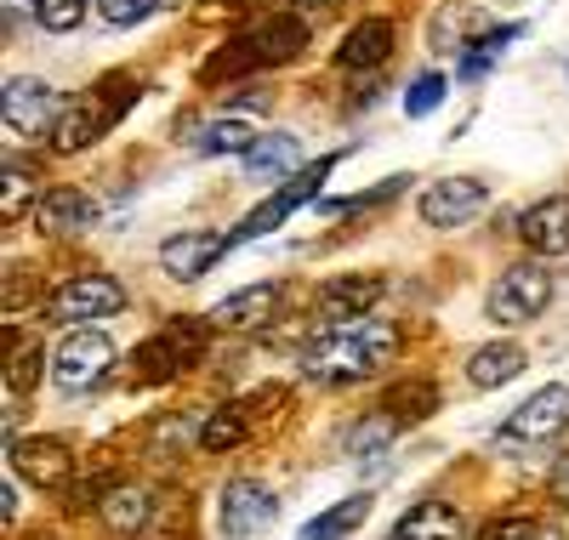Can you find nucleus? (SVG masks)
Wrapping results in <instances>:
<instances>
[{
  "label": "nucleus",
  "instance_id": "nucleus-20",
  "mask_svg": "<svg viewBox=\"0 0 569 540\" xmlns=\"http://www.w3.org/2000/svg\"><path fill=\"white\" fill-rule=\"evenodd\" d=\"M114 120V109H91V103H69L63 114H58V126H52V149L58 154H80V149H91V142L103 137V126Z\"/></svg>",
  "mask_w": 569,
  "mask_h": 540
},
{
  "label": "nucleus",
  "instance_id": "nucleus-32",
  "mask_svg": "<svg viewBox=\"0 0 569 540\" xmlns=\"http://www.w3.org/2000/svg\"><path fill=\"white\" fill-rule=\"evenodd\" d=\"M160 7V0H98V12H103V23H114V29H131V23H142Z\"/></svg>",
  "mask_w": 569,
  "mask_h": 540
},
{
  "label": "nucleus",
  "instance_id": "nucleus-10",
  "mask_svg": "<svg viewBox=\"0 0 569 540\" xmlns=\"http://www.w3.org/2000/svg\"><path fill=\"white\" fill-rule=\"evenodd\" d=\"M376 302H382V279H370V273H342V279H330L319 297H313V319H319L325 330L359 324Z\"/></svg>",
  "mask_w": 569,
  "mask_h": 540
},
{
  "label": "nucleus",
  "instance_id": "nucleus-7",
  "mask_svg": "<svg viewBox=\"0 0 569 540\" xmlns=\"http://www.w3.org/2000/svg\"><path fill=\"white\" fill-rule=\"evenodd\" d=\"M330 171H337V154H330V160H319V166H308V171H297V182H284L279 193H273V200H262L240 228H233V244H246V239H262V233H273L284 217H291L297 206H308L313 200V193L325 188V177Z\"/></svg>",
  "mask_w": 569,
  "mask_h": 540
},
{
  "label": "nucleus",
  "instance_id": "nucleus-25",
  "mask_svg": "<svg viewBox=\"0 0 569 540\" xmlns=\"http://www.w3.org/2000/svg\"><path fill=\"white\" fill-rule=\"evenodd\" d=\"M29 193H34V177L23 171V160H7V171H0V217H7V222H23Z\"/></svg>",
  "mask_w": 569,
  "mask_h": 540
},
{
  "label": "nucleus",
  "instance_id": "nucleus-24",
  "mask_svg": "<svg viewBox=\"0 0 569 540\" xmlns=\"http://www.w3.org/2000/svg\"><path fill=\"white\" fill-rule=\"evenodd\" d=\"M365 518H370V496H348V501H337L330 512H319V518L308 523L302 540H348Z\"/></svg>",
  "mask_w": 569,
  "mask_h": 540
},
{
  "label": "nucleus",
  "instance_id": "nucleus-6",
  "mask_svg": "<svg viewBox=\"0 0 569 540\" xmlns=\"http://www.w3.org/2000/svg\"><path fill=\"white\" fill-rule=\"evenodd\" d=\"M273 518H279V496H273L268 483H257V478H233L222 489V501H217V523H222L228 540H251Z\"/></svg>",
  "mask_w": 569,
  "mask_h": 540
},
{
  "label": "nucleus",
  "instance_id": "nucleus-30",
  "mask_svg": "<svg viewBox=\"0 0 569 540\" xmlns=\"http://www.w3.org/2000/svg\"><path fill=\"white\" fill-rule=\"evenodd\" d=\"M445 103V74H421V80H410V91H405V114L410 120H427Z\"/></svg>",
  "mask_w": 569,
  "mask_h": 540
},
{
  "label": "nucleus",
  "instance_id": "nucleus-19",
  "mask_svg": "<svg viewBox=\"0 0 569 540\" xmlns=\"http://www.w3.org/2000/svg\"><path fill=\"white\" fill-rule=\"evenodd\" d=\"M393 534H399V540H467V523H461V512L445 507V501H416V507L399 518Z\"/></svg>",
  "mask_w": 569,
  "mask_h": 540
},
{
  "label": "nucleus",
  "instance_id": "nucleus-28",
  "mask_svg": "<svg viewBox=\"0 0 569 540\" xmlns=\"http://www.w3.org/2000/svg\"><path fill=\"white\" fill-rule=\"evenodd\" d=\"M257 137H262V131H251L246 120H217L211 137H206V154H251Z\"/></svg>",
  "mask_w": 569,
  "mask_h": 540
},
{
  "label": "nucleus",
  "instance_id": "nucleus-15",
  "mask_svg": "<svg viewBox=\"0 0 569 540\" xmlns=\"http://www.w3.org/2000/svg\"><path fill=\"white\" fill-rule=\"evenodd\" d=\"M273 313H279V284H246L211 308V324L217 330H262V324H273Z\"/></svg>",
  "mask_w": 569,
  "mask_h": 540
},
{
  "label": "nucleus",
  "instance_id": "nucleus-16",
  "mask_svg": "<svg viewBox=\"0 0 569 540\" xmlns=\"http://www.w3.org/2000/svg\"><path fill=\"white\" fill-rule=\"evenodd\" d=\"M525 348H518V341H490V348H472L467 353V381L472 387H507V381H518L525 376Z\"/></svg>",
  "mask_w": 569,
  "mask_h": 540
},
{
  "label": "nucleus",
  "instance_id": "nucleus-37",
  "mask_svg": "<svg viewBox=\"0 0 569 540\" xmlns=\"http://www.w3.org/2000/svg\"><path fill=\"white\" fill-rule=\"evenodd\" d=\"M393 540H399V534H393Z\"/></svg>",
  "mask_w": 569,
  "mask_h": 540
},
{
  "label": "nucleus",
  "instance_id": "nucleus-2",
  "mask_svg": "<svg viewBox=\"0 0 569 540\" xmlns=\"http://www.w3.org/2000/svg\"><path fill=\"white\" fill-rule=\"evenodd\" d=\"M109 370H114V341H109L103 330H91V324L69 330V336L58 341V353H52V381H58L63 392L98 387Z\"/></svg>",
  "mask_w": 569,
  "mask_h": 540
},
{
  "label": "nucleus",
  "instance_id": "nucleus-22",
  "mask_svg": "<svg viewBox=\"0 0 569 540\" xmlns=\"http://www.w3.org/2000/svg\"><path fill=\"white\" fill-rule=\"evenodd\" d=\"M98 512H103V523H109V529L137 534L142 523L154 518V496H149V489H137V483H120V489H109V496L98 501Z\"/></svg>",
  "mask_w": 569,
  "mask_h": 540
},
{
  "label": "nucleus",
  "instance_id": "nucleus-36",
  "mask_svg": "<svg viewBox=\"0 0 569 540\" xmlns=\"http://www.w3.org/2000/svg\"><path fill=\"white\" fill-rule=\"evenodd\" d=\"M297 7H319V0H297Z\"/></svg>",
  "mask_w": 569,
  "mask_h": 540
},
{
  "label": "nucleus",
  "instance_id": "nucleus-33",
  "mask_svg": "<svg viewBox=\"0 0 569 540\" xmlns=\"http://www.w3.org/2000/svg\"><path fill=\"white\" fill-rule=\"evenodd\" d=\"M40 381V348H29V341H23V348L12 353V370H7V387L12 392H29Z\"/></svg>",
  "mask_w": 569,
  "mask_h": 540
},
{
  "label": "nucleus",
  "instance_id": "nucleus-8",
  "mask_svg": "<svg viewBox=\"0 0 569 540\" xmlns=\"http://www.w3.org/2000/svg\"><path fill=\"white\" fill-rule=\"evenodd\" d=\"M563 427H569V387L547 381L541 392H530V399L507 416L501 432L512 438V444H547V438H558Z\"/></svg>",
  "mask_w": 569,
  "mask_h": 540
},
{
  "label": "nucleus",
  "instance_id": "nucleus-26",
  "mask_svg": "<svg viewBox=\"0 0 569 540\" xmlns=\"http://www.w3.org/2000/svg\"><path fill=\"white\" fill-rule=\"evenodd\" d=\"M200 444L211 450V456H222V450H233V444H246V410H217L206 427H200Z\"/></svg>",
  "mask_w": 569,
  "mask_h": 540
},
{
  "label": "nucleus",
  "instance_id": "nucleus-29",
  "mask_svg": "<svg viewBox=\"0 0 569 540\" xmlns=\"http://www.w3.org/2000/svg\"><path fill=\"white\" fill-rule=\"evenodd\" d=\"M86 7H91V0H34V18H40V29L69 34V29L86 23Z\"/></svg>",
  "mask_w": 569,
  "mask_h": 540
},
{
  "label": "nucleus",
  "instance_id": "nucleus-21",
  "mask_svg": "<svg viewBox=\"0 0 569 540\" xmlns=\"http://www.w3.org/2000/svg\"><path fill=\"white\" fill-rule=\"evenodd\" d=\"M388 52H393V23L388 18H365V23H353L348 29V40H342V69H376V63H388Z\"/></svg>",
  "mask_w": 569,
  "mask_h": 540
},
{
  "label": "nucleus",
  "instance_id": "nucleus-1",
  "mask_svg": "<svg viewBox=\"0 0 569 540\" xmlns=\"http://www.w3.org/2000/svg\"><path fill=\"white\" fill-rule=\"evenodd\" d=\"M399 353V324L388 319H359V324H337L325 330L313 348L302 353V370L325 387H342V381H365L382 364H393Z\"/></svg>",
  "mask_w": 569,
  "mask_h": 540
},
{
  "label": "nucleus",
  "instance_id": "nucleus-34",
  "mask_svg": "<svg viewBox=\"0 0 569 540\" xmlns=\"http://www.w3.org/2000/svg\"><path fill=\"white\" fill-rule=\"evenodd\" d=\"M536 534H541V529H536L530 518H501V523H490L479 540H536Z\"/></svg>",
  "mask_w": 569,
  "mask_h": 540
},
{
  "label": "nucleus",
  "instance_id": "nucleus-35",
  "mask_svg": "<svg viewBox=\"0 0 569 540\" xmlns=\"http://www.w3.org/2000/svg\"><path fill=\"white\" fill-rule=\"evenodd\" d=\"M552 496H558V501L569 507V456H563V461L552 467Z\"/></svg>",
  "mask_w": 569,
  "mask_h": 540
},
{
  "label": "nucleus",
  "instance_id": "nucleus-18",
  "mask_svg": "<svg viewBox=\"0 0 569 540\" xmlns=\"http://www.w3.org/2000/svg\"><path fill=\"white\" fill-rule=\"evenodd\" d=\"M302 160V142L291 131H262L257 137V149L246 154V177L251 182H279V177H291Z\"/></svg>",
  "mask_w": 569,
  "mask_h": 540
},
{
  "label": "nucleus",
  "instance_id": "nucleus-5",
  "mask_svg": "<svg viewBox=\"0 0 569 540\" xmlns=\"http://www.w3.org/2000/svg\"><path fill=\"white\" fill-rule=\"evenodd\" d=\"M63 103H58V91L34 80V74H18L7 80V91H0V126H7L12 137H46L58 126Z\"/></svg>",
  "mask_w": 569,
  "mask_h": 540
},
{
  "label": "nucleus",
  "instance_id": "nucleus-27",
  "mask_svg": "<svg viewBox=\"0 0 569 540\" xmlns=\"http://www.w3.org/2000/svg\"><path fill=\"white\" fill-rule=\"evenodd\" d=\"M518 34H525V23H507V29H490L485 40H472V52L461 58V74H485L507 52V40H518Z\"/></svg>",
  "mask_w": 569,
  "mask_h": 540
},
{
  "label": "nucleus",
  "instance_id": "nucleus-13",
  "mask_svg": "<svg viewBox=\"0 0 569 540\" xmlns=\"http://www.w3.org/2000/svg\"><path fill=\"white\" fill-rule=\"evenodd\" d=\"M518 239H525L536 257H569V193L536 200L525 217H518Z\"/></svg>",
  "mask_w": 569,
  "mask_h": 540
},
{
  "label": "nucleus",
  "instance_id": "nucleus-4",
  "mask_svg": "<svg viewBox=\"0 0 569 540\" xmlns=\"http://www.w3.org/2000/svg\"><path fill=\"white\" fill-rule=\"evenodd\" d=\"M126 308V290L109 279V273H74L52 302H46V313H52V324H91V319H114Z\"/></svg>",
  "mask_w": 569,
  "mask_h": 540
},
{
  "label": "nucleus",
  "instance_id": "nucleus-3",
  "mask_svg": "<svg viewBox=\"0 0 569 540\" xmlns=\"http://www.w3.org/2000/svg\"><path fill=\"white\" fill-rule=\"evenodd\" d=\"M547 302H552V273L541 262H512L490 290V319L496 324H530L547 313Z\"/></svg>",
  "mask_w": 569,
  "mask_h": 540
},
{
  "label": "nucleus",
  "instance_id": "nucleus-17",
  "mask_svg": "<svg viewBox=\"0 0 569 540\" xmlns=\"http://www.w3.org/2000/svg\"><path fill=\"white\" fill-rule=\"evenodd\" d=\"M91 217H98V206H91L80 188H52V193H40V206H34L40 233H80V228H91Z\"/></svg>",
  "mask_w": 569,
  "mask_h": 540
},
{
  "label": "nucleus",
  "instance_id": "nucleus-9",
  "mask_svg": "<svg viewBox=\"0 0 569 540\" xmlns=\"http://www.w3.org/2000/svg\"><path fill=\"white\" fill-rule=\"evenodd\" d=\"M485 200H490V193H485V182L479 177H445V182H427L421 188V222L427 228H461V222H472V217H479L485 211Z\"/></svg>",
  "mask_w": 569,
  "mask_h": 540
},
{
  "label": "nucleus",
  "instance_id": "nucleus-11",
  "mask_svg": "<svg viewBox=\"0 0 569 540\" xmlns=\"http://www.w3.org/2000/svg\"><path fill=\"white\" fill-rule=\"evenodd\" d=\"M233 244V233H217V228H182V233H171L166 244H160V268L171 273V279H200V273H211V262Z\"/></svg>",
  "mask_w": 569,
  "mask_h": 540
},
{
  "label": "nucleus",
  "instance_id": "nucleus-31",
  "mask_svg": "<svg viewBox=\"0 0 569 540\" xmlns=\"http://www.w3.org/2000/svg\"><path fill=\"white\" fill-rule=\"evenodd\" d=\"M393 438V421L382 416V421H359L353 432H348V456H376Z\"/></svg>",
  "mask_w": 569,
  "mask_h": 540
},
{
  "label": "nucleus",
  "instance_id": "nucleus-14",
  "mask_svg": "<svg viewBox=\"0 0 569 540\" xmlns=\"http://www.w3.org/2000/svg\"><path fill=\"white\" fill-rule=\"evenodd\" d=\"M200 330L194 324H166L154 341H149V348H142L137 353V376L142 381H166V376H177V364H188V359H194L200 353Z\"/></svg>",
  "mask_w": 569,
  "mask_h": 540
},
{
  "label": "nucleus",
  "instance_id": "nucleus-23",
  "mask_svg": "<svg viewBox=\"0 0 569 540\" xmlns=\"http://www.w3.org/2000/svg\"><path fill=\"white\" fill-rule=\"evenodd\" d=\"M246 46H257V63H284V58H297L302 46H308V29H302L297 18H273V23H262Z\"/></svg>",
  "mask_w": 569,
  "mask_h": 540
},
{
  "label": "nucleus",
  "instance_id": "nucleus-12",
  "mask_svg": "<svg viewBox=\"0 0 569 540\" xmlns=\"http://www.w3.org/2000/svg\"><path fill=\"white\" fill-rule=\"evenodd\" d=\"M12 472L40 483V489H58V483H69L74 456L63 438H12Z\"/></svg>",
  "mask_w": 569,
  "mask_h": 540
}]
</instances>
